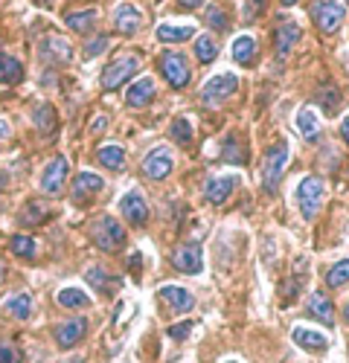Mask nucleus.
Here are the masks:
<instances>
[{
    "label": "nucleus",
    "mask_w": 349,
    "mask_h": 363,
    "mask_svg": "<svg viewBox=\"0 0 349 363\" xmlns=\"http://www.w3.org/2000/svg\"><path fill=\"white\" fill-rule=\"evenodd\" d=\"M288 160H291V145L285 137H279L265 155V166H262V186H265L268 192H277L279 180L288 169Z\"/></svg>",
    "instance_id": "nucleus-1"
},
{
    "label": "nucleus",
    "mask_w": 349,
    "mask_h": 363,
    "mask_svg": "<svg viewBox=\"0 0 349 363\" xmlns=\"http://www.w3.org/2000/svg\"><path fill=\"white\" fill-rule=\"evenodd\" d=\"M323 201H326L323 180L314 177V174H306L300 184H297V206H300V216H303L306 221H314V216L320 213Z\"/></svg>",
    "instance_id": "nucleus-2"
},
{
    "label": "nucleus",
    "mask_w": 349,
    "mask_h": 363,
    "mask_svg": "<svg viewBox=\"0 0 349 363\" xmlns=\"http://www.w3.org/2000/svg\"><path fill=\"white\" fill-rule=\"evenodd\" d=\"M91 238H94V245L99 250L111 253V250H120L126 245V230H123V224L116 221V218L102 216V218H96L91 224Z\"/></svg>",
    "instance_id": "nucleus-3"
},
{
    "label": "nucleus",
    "mask_w": 349,
    "mask_h": 363,
    "mask_svg": "<svg viewBox=\"0 0 349 363\" xmlns=\"http://www.w3.org/2000/svg\"><path fill=\"white\" fill-rule=\"evenodd\" d=\"M140 70V58L137 55H120L102 70V90H120L123 84H128V79Z\"/></svg>",
    "instance_id": "nucleus-4"
},
{
    "label": "nucleus",
    "mask_w": 349,
    "mask_h": 363,
    "mask_svg": "<svg viewBox=\"0 0 349 363\" xmlns=\"http://www.w3.org/2000/svg\"><path fill=\"white\" fill-rule=\"evenodd\" d=\"M311 18H314L320 33L332 35V33H338V29L343 26V21H346V6L338 4V0H317V4L311 6Z\"/></svg>",
    "instance_id": "nucleus-5"
},
{
    "label": "nucleus",
    "mask_w": 349,
    "mask_h": 363,
    "mask_svg": "<svg viewBox=\"0 0 349 363\" xmlns=\"http://www.w3.org/2000/svg\"><path fill=\"white\" fill-rule=\"evenodd\" d=\"M67 172H70V163H67V157H52L50 163H47V169L41 172V192L47 195V198H58L65 192V184H67Z\"/></svg>",
    "instance_id": "nucleus-6"
},
{
    "label": "nucleus",
    "mask_w": 349,
    "mask_h": 363,
    "mask_svg": "<svg viewBox=\"0 0 349 363\" xmlns=\"http://www.w3.org/2000/svg\"><path fill=\"white\" fill-rule=\"evenodd\" d=\"M160 73L163 79L169 82V87L174 90H184L189 84V67H187V58L181 52H174V50H166L160 55Z\"/></svg>",
    "instance_id": "nucleus-7"
},
{
    "label": "nucleus",
    "mask_w": 349,
    "mask_h": 363,
    "mask_svg": "<svg viewBox=\"0 0 349 363\" xmlns=\"http://www.w3.org/2000/svg\"><path fill=\"white\" fill-rule=\"evenodd\" d=\"M239 90V79H236V73H218V76H213L207 84H204V90H201V99L207 102V105H221L227 96H233Z\"/></svg>",
    "instance_id": "nucleus-8"
},
{
    "label": "nucleus",
    "mask_w": 349,
    "mask_h": 363,
    "mask_svg": "<svg viewBox=\"0 0 349 363\" xmlns=\"http://www.w3.org/2000/svg\"><path fill=\"white\" fill-rule=\"evenodd\" d=\"M174 169V157H172V148L169 145H157L152 148L143 160V174L149 180H166Z\"/></svg>",
    "instance_id": "nucleus-9"
},
{
    "label": "nucleus",
    "mask_w": 349,
    "mask_h": 363,
    "mask_svg": "<svg viewBox=\"0 0 349 363\" xmlns=\"http://www.w3.org/2000/svg\"><path fill=\"white\" fill-rule=\"evenodd\" d=\"M303 38V29L294 18H277V26H274V50L279 58H285L291 50H294V44Z\"/></svg>",
    "instance_id": "nucleus-10"
},
{
    "label": "nucleus",
    "mask_w": 349,
    "mask_h": 363,
    "mask_svg": "<svg viewBox=\"0 0 349 363\" xmlns=\"http://www.w3.org/2000/svg\"><path fill=\"white\" fill-rule=\"evenodd\" d=\"M120 213H123V218H126L131 227H143L145 221H149V203H145L143 192H137V189L126 192V195L120 198Z\"/></svg>",
    "instance_id": "nucleus-11"
},
{
    "label": "nucleus",
    "mask_w": 349,
    "mask_h": 363,
    "mask_svg": "<svg viewBox=\"0 0 349 363\" xmlns=\"http://www.w3.org/2000/svg\"><path fill=\"white\" fill-rule=\"evenodd\" d=\"M172 267L181 270V274H189V277H198L204 270V253L198 245H184L172 253Z\"/></svg>",
    "instance_id": "nucleus-12"
},
{
    "label": "nucleus",
    "mask_w": 349,
    "mask_h": 363,
    "mask_svg": "<svg viewBox=\"0 0 349 363\" xmlns=\"http://www.w3.org/2000/svg\"><path fill=\"white\" fill-rule=\"evenodd\" d=\"M140 26H143V15H140V9L134 4H120L113 9V29L120 35H126V38L137 35Z\"/></svg>",
    "instance_id": "nucleus-13"
},
{
    "label": "nucleus",
    "mask_w": 349,
    "mask_h": 363,
    "mask_svg": "<svg viewBox=\"0 0 349 363\" xmlns=\"http://www.w3.org/2000/svg\"><path fill=\"white\" fill-rule=\"evenodd\" d=\"M236 184H239L236 174H216V177L207 180V186H204V198H207L210 203H216V206H221L233 195Z\"/></svg>",
    "instance_id": "nucleus-14"
},
{
    "label": "nucleus",
    "mask_w": 349,
    "mask_h": 363,
    "mask_svg": "<svg viewBox=\"0 0 349 363\" xmlns=\"http://www.w3.org/2000/svg\"><path fill=\"white\" fill-rule=\"evenodd\" d=\"M157 296L166 302L169 311H174V314H187V311L195 308L192 291H187V288H181V285H163V288L157 291Z\"/></svg>",
    "instance_id": "nucleus-15"
},
{
    "label": "nucleus",
    "mask_w": 349,
    "mask_h": 363,
    "mask_svg": "<svg viewBox=\"0 0 349 363\" xmlns=\"http://www.w3.org/2000/svg\"><path fill=\"white\" fill-rule=\"evenodd\" d=\"M105 189V180L94 172H79L73 180V201L76 203H87L94 195H99Z\"/></svg>",
    "instance_id": "nucleus-16"
},
{
    "label": "nucleus",
    "mask_w": 349,
    "mask_h": 363,
    "mask_svg": "<svg viewBox=\"0 0 349 363\" xmlns=\"http://www.w3.org/2000/svg\"><path fill=\"white\" fill-rule=\"evenodd\" d=\"M41 58L50 65H67L73 58V47L67 38H58V35H47L41 41Z\"/></svg>",
    "instance_id": "nucleus-17"
},
{
    "label": "nucleus",
    "mask_w": 349,
    "mask_h": 363,
    "mask_svg": "<svg viewBox=\"0 0 349 363\" xmlns=\"http://www.w3.org/2000/svg\"><path fill=\"white\" fill-rule=\"evenodd\" d=\"M84 335H87V320L84 317H70L55 328V343L62 349H73Z\"/></svg>",
    "instance_id": "nucleus-18"
},
{
    "label": "nucleus",
    "mask_w": 349,
    "mask_h": 363,
    "mask_svg": "<svg viewBox=\"0 0 349 363\" xmlns=\"http://www.w3.org/2000/svg\"><path fill=\"white\" fill-rule=\"evenodd\" d=\"M155 94H157L155 79H152V76H143V79H137L134 84H128V90H126V105H128V108H145V105L155 99Z\"/></svg>",
    "instance_id": "nucleus-19"
},
{
    "label": "nucleus",
    "mask_w": 349,
    "mask_h": 363,
    "mask_svg": "<svg viewBox=\"0 0 349 363\" xmlns=\"http://www.w3.org/2000/svg\"><path fill=\"white\" fill-rule=\"evenodd\" d=\"M291 337H294V343L306 352H326L329 349V337L320 335V331H314V328H306V325H297L294 331H291Z\"/></svg>",
    "instance_id": "nucleus-20"
},
{
    "label": "nucleus",
    "mask_w": 349,
    "mask_h": 363,
    "mask_svg": "<svg viewBox=\"0 0 349 363\" xmlns=\"http://www.w3.org/2000/svg\"><path fill=\"white\" fill-rule=\"evenodd\" d=\"M306 308H309V314L311 317H317L323 325H335V306H332V299L329 296H323V294H309V299H306Z\"/></svg>",
    "instance_id": "nucleus-21"
},
{
    "label": "nucleus",
    "mask_w": 349,
    "mask_h": 363,
    "mask_svg": "<svg viewBox=\"0 0 349 363\" xmlns=\"http://www.w3.org/2000/svg\"><path fill=\"white\" fill-rule=\"evenodd\" d=\"M4 314L15 317V320H29V314H33V296L29 294H9L4 299Z\"/></svg>",
    "instance_id": "nucleus-22"
},
{
    "label": "nucleus",
    "mask_w": 349,
    "mask_h": 363,
    "mask_svg": "<svg viewBox=\"0 0 349 363\" xmlns=\"http://www.w3.org/2000/svg\"><path fill=\"white\" fill-rule=\"evenodd\" d=\"M230 52H233V62H236V65L250 67L256 62V38L253 35H236Z\"/></svg>",
    "instance_id": "nucleus-23"
},
{
    "label": "nucleus",
    "mask_w": 349,
    "mask_h": 363,
    "mask_svg": "<svg viewBox=\"0 0 349 363\" xmlns=\"http://www.w3.org/2000/svg\"><path fill=\"white\" fill-rule=\"evenodd\" d=\"M96 21H99V12L96 9H79V12H70L67 18H65V23L73 29V33H79V35H87L91 29L96 26Z\"/></svg>",
    "instance_id": "nucleus-24"
},
{
    "label": "nucleus",
    "mask_w": 349,
    "mask_h": 363,
    "mask_svg": "<svg viewBox=\"0 0 349 363\" xmlns=\"http://www.w3.org/2000/svg\"><path fill=\"white\" fill-rule=\"evenodd\" d=\"M195 35V26H178V23H160L157 26V41L163 44H184Z\"/></svg>",
    "instance_id": "nucleus-25"
},
{
    "label": "nucleus",
    "mask_w": 349,
    "mask_h": 363,
    "mask_svg": "<svg viewBox=\"0 0 349 363\" xmlns=\"http://www.w3.org/2000/svg\"><path fill=\"white\" fill-rule=\"evenodd\" d=\"M23 82V65L15 55L0 52V84H21Z\"/></svg>",
    "instance_id": "nucleus-26"
},
{
    "label": "nucleus",
    "mask_w": 349,
    "mask_h": 363,
    "mask_svg": "<svg viewBox=\"0 0 349 363\" xmlns=\"http://www.w3.org/2000/svg\"><path fill=\"white\" fill-rule=\"evenodd\" d=\"M96 160H99L105 169H111V172H120V169L126 166V148H123V145H102V148L96 151Z\"/></svg>",
    "instance_id": "nucleus-27"
},
{
    "label": "nucleus",
    "mask_w": 349,
    "mask_h": 363,
    "mask_svg": "<svg viewBox=\"0 0 349 363\" xmlns=\"http://www.w3.org/2000/svg\"><path fill=\"white\" fill-rule=\"evenodd\" d=\"M33 119H35V128H38L44 137H52V134H55L58 113H55V108H52V105H38Z\"/></svg>",
    "instance_id": "nucleus-28"
},
{
    "label": "nucleus",
    "mask_w": 349,
    "mask_h": 363,
    "mask_svg": "<svg viewBox=\"0 0 349 363\" xmlns=\"http://www.w3.org/2000/svg\"><path fill=\"white\" fill-rule=\"evenodd\" d=\"M297 131H300L306 140H317V134H320V119H317V111H314V108H300V113H297Z\"/></svg>",
    "instance_id": "nucleus-29"
},
{
    "label": "nucleus",
    "mask_w": 349,
    "mask_h": 363,
    "mask_svg": "<svg viewBox=\"0 0 349 363\" xmlns=\"http://www.w3.org/2000/svg\"><path fill=\"white\" fill-rule=\"evenodd\" d=\"M221 160H227V163H248V148L239 143V134H230L221 143Z\"/></svg>",
    "instance_id": "nucleus-30"
},
{
    "label": "nucleus",
    "mask_w": 349,
    "mask_h": 363,
    "mask_svg": "<svg viewBox=\"0 0 349 363\" xmlns=\"http://www.w3.org/2000/svg\"><path fill=\"white\" fill-rule=\"evenodd\" d=\"M55 302L62 308H84L91 299H87V294L82 288H62V291L55 294Z\"/></svg>",
    "instance_id": "nucleus-31"
},
{
    "label": "nucleus",
    "mask_w": 349,
    "mask_h": 363,
    "mask_svg": "<svg viewBox=\"0 0 349 363\" xmlns=\"http://www.w3.org/2000/svg\"><path fill=\"white\" fill-rule=\"evenodd\" d=\"M216 55H218V44L213 41V35H198V41H195V58H198V65H213Z\"/></svg>",
    "instance_id": "nucleus-32"
},
{
    "label": "nucleus",
    "mask_w": 349,
    "mask_h": 363,
    "mask_svg": "<svg viewBox=\"0 0 349 363\" xmlns=\"http://www.w3.org/2000/svg\"><path fill=\"white\" fill-rule=\"evenodd\" d=\"M9 250H12L18 259H35V256H38V245H35V238H29V235H12Z\"/></svg>",
    "instance_id": "nucleus-33"
},
{
    "label": "nucleus",
    "mask_w": 349,
    "mask_h": 363,
    "mask_svg": "<svg viewBox=\"0 0 349 363\" xmlns=\"http://www.w3.org/2000/svg\"><path fill=\"white\" fill-rule=\"evenodd\" d=\"M50 218V209L44 203H26V209L21 213V227H33V224H44Z\"/></svg>",
    "instance_id": "nucleus-34"
},
{
    "label": "nucleus",
    "mask_w": 349,
    "mask_h": 363,
    "mask_svg": "<svg viewBox=\"0 0 349 363\" xmlns=\"http://www.w3.org/2000/svg\"><path fill=\"white\" fill-rule=\"evenodd\" d=\"M87 285H94L96 291H111L113 285H116V279H111V274L105 267H99V264H94V267H87Z\"/></svg>",
    "instance_id": "nucleus-35"
},
{
    "label": "nucleus",
    "mask_w": 349,
    "mask_h": 363,
    "mask_svg": "<svg viewBox=\"0 0 349 363\" xmlns=\"http://www.w3.org/2000/svg\"><path fill=\"white\" fill-rule=\"evenodd\" d=\"M326 285L329 288H343L349 285V259H340L338 264H332L326 270Z\"/></svg>",
    "instance_id": "nucleus-36"
},
{
    "label": "nucleus",
    "mask_w": 349,
    "mask_h": 363,
    "mask_svg": "<svg viewBox=\"0 0 349 363\" xmlns=\"http://www.w3.org/2000/svg\"><path fill=\"white\" fill-rule=\"evenodd\" d=\"M317 102H320V108H323L326 113H335L338 105H340V90L338 87H323L317 94Z\"/></svg>",
    "instance_id": "nucleus-37"
},
{
    "label": "nucleus",
    "mask_w": 349,
    "mask_h": 363,
    "mask_svg": "<svg viewBox=\"0 0 349 363\" xmlns=\"http://www.w3.org/2000/svg\"><path fill=\"white\" fill-rule=\"evenodd\" d=\"M172 137L178 140L181 145H189V140H192V125H189V119H174L172 123Z\"/></svg>",
    "instance_id": "nucleus-38"
},
{
    "label": "nucleus",
    "mask_w": 349,
    "mask_h": 363,
    "mask_svg": "<svg viewBox=\"0 0 349 363\" xmlns=\"http://www.w3.org/2000/svg\"><path fill=\"white\" fill-rule=\"evenodd\" d=\"M262 12H265V0H245V6H242V18H245V23L259 21Z\"/></svg>",
    "instance_id": "nucleus-39"
},
{
    "label": "nucleus",
    "mask_w": 349,
    "mask_h": 363,
    "mask_svg": "<svg viewBox=\"0 0 349 363\" xmlns=\"http://www.w3.org/2000/svg\"><path fill=\"white\" fill-rule=\"evenodd\" d=\"M21 360H23V354H21L18 346H12V343H0V363H21Z\"/></svg>",
    "instance_id": "nucleus-40"
},
{
    "label": "nucleus",
    "mask_w": 349,
    "mask_h": 363,
    "mask_svg": "<svg viewBox=\"0 0 349 363\" xmlns=\"http://www.w3.org/2000/svg\"><path fill=\"white\" fill-rule=\"evenodd\" d=\"M108 47H111V41H108V35H96V38H94L91 44H87V47H84V55H87V58H94V55H99V52H105Z\"/></svg>",
    "instance_id": "nucleus-41"
},
{
    "label": "nucleus",
    "mask_w": 349,
    "mask_h": 363,
    "mask_svg": "<svg viewBox=\"0 0 349 363\" xmlns=\"http://www.w3.org/2000/svg\"><path fill=\"white\" fill-rule=\"evenodd\" d=\"M207 23L213 26V29H227V15H224V9H218V6H213V9H207Z\"/></svg>",
    "instance_id": "nucleus-42"
},
{
    "label": "nucleus",
    "mask_w": 349,
    "mask_h": 363,
    "mask_svg": "<svg viewBox=\"0 0 349 363\" xmlns=\"http://www.w3.org/2000/svg\"><path fill=\"white\" fill-rule=\"evenodd\" d=\"M189 331H192V323L187 320V323H178V325H172V328L166 331V335H169L172 340H187V337H189Z\"/></svg>",
    "instance_id": "nucleus-43"
},
{
    "label": "nucleus",
    "mask_w": 349,
    "mask_h": 363,
    "mask_svg": "<svg viewBox=\"0 0 349 363\" xmlns=\"http://www.w3.org/2000/svg\"><path fill=\"white\" fill-rule=\"evenodd\" d=\"M128 267L140 277V270H143V253H140V250H134V253L128 256Z\"/></svg>",
    "instance_id": "nucleus-44"
},
{
    "label": "nucleus",
    "mask_w": 349,
    "mask_h": 363,
    "mask_svg": "<svg viewBox=\"0 0 349 363\" xmlns=\"http://www.w3.org/2000/svg\"><path fill=\"white\" fill-rule=\"evenodd\" d=\"M340 137H343V143L349 145V113L340 119Z\"/></svg>",
    "instance_id": "nucleus-45"
},
{
    "label": "nucleus",
    "mask_w": 349,
    "mask_h": 363,
    "mask_svg": "<svg viewBox=\"0 0 349 363\" xmlns=\"http://www.w3.org/2000/svg\"><path fill=\"white\" fill-rule=\"evenodd\" d=\"M178 4L184 9H198V6H204V0H178Z\"/></svg>",
    "instance_id": "nucleus-46"
},
{
    "label": "nucleus",
    "mask_w": 349,
    "mask_h": 363,
    "mask_svg": "<svg viewBox=\"0 0 349 363\" xmlns=\"http://www.w3.org/2000/svg\"><path fill=\"white\" fill-rule=\"evenodd\" d=\"M105 125H108V119H105V116H99V119H96V123H94V131H102Z\"/></svg>",
    "instance_id": "nucleus-47"
},
{
    "label": "nucleus",
    "mask_w": 349,
    "mask_h": 363,
    "mask_svg": "<svg viewBox=\"0 0 349 363\" xmlns=\"http://www.w3.org/2000/svg\"><path fill=\"white\" fill-rule=\"evenodd\" d=\"M4 137H9V125H6V123H0V140H4Z\"/></svg>",
    "instance_id": "nucleus-48"
},
{
    "label": "nucleus",
    "mask_w": 349,
    "mask_h": 363,
    "mask_svg": "<svg viewBox=\"0 0 349 363\" xmlns=\"http://www.w3.org/2000/svg\"><path fill=\"white\" fill-rule=\"evenodd\" d=\"M33 4H35V6H50L52 0H33Z\"/></svg>",
    "instance_id": "nucleus-49"
},
{
    "label": "nucleus",
    "mask_w": 349,
    "mask_h": 363,
    "mask_svg": "<svg viewBox=\"0 0 349 363\" xmlns=\"http://www.w3.org/2000/svg\"><path fill=\"white\" fill-rule=\"evenodd\" d=\"M297 4V0H282V6H294Z\"/></svg>",
    "instance_id": "nucleus-50"
},
{
    "label": "nucleus",
    "mask_w": 349,
    "mask_h": 363,
    "mask_svg": "<svg viewBox=\"0 0 349 363\" xmlns=\"http://www.w3.org/2000/svg\"><path fill=\"white\" fill-rule=\"evenodd\" d=\"M343 320L349 323V302H346V311H343Z\"/></svg>",
    "instance_id": "nucleus-51"
},
{
    "label": "nucleus",
    "mask_w": 349,
    "mask_h": 363,
    "mask_svg": "<svg viewBox=\"0 0 349 363\" xmlns=\"http://www.w3.org/2000/svg\"><path fill=\"white\" fill-rule=\"evenodd\" d=\"M67 363H82V357H73V360H67Z\"/></svg>",
    "instance_id": "nucleus-52"
},
{
    "label": "nucleus",
    "mask_w": 349,
    "mask_h": 363,
    "mask_svg": "<svg viewBox=\"0 0 349 363\" xmlns=\"http://www.w3.org/2000/svg\"><path fill=\"white\" fill-rule=\"evenodd\" d=\"M0 282H4V267H0Z\"/></svg>",
    "instance_id": "nucleus-53"
},
{
    "label": "nucleus",
    "mask_w": 349,
    "mask_h": 363,
    "mask_svg": "<svg viewBox=\"0 0 349 363\" xmlns=\"http://www.w3.org/2000/svg\"><path fill=\"white\" fill-rule=\"evenodd\" d=\"M227 363H236V360H227Z\"/></svg>",
    "instance_id": "nucleus-54"
},
{
    "label": "nucleus",
    "mask_w": 349,
    "mask_h": 363,
    "mask_svg": "<svg viewBox=\"0 0 349 363\" xmlns=\"http://www.w3.org/2000/svg\"><path fill=\"white\" fill-rule=\"evenodd\" d=\"M346 4H349V0H346Z\"/></svg>",
    "instance_id": "nucleus-55"
}]
</instances>
